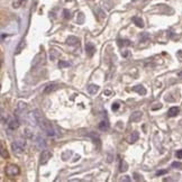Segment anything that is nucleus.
I'll list each match as a JSON object with an SVG mask.
<instances>
[{
  "label": "nucleus",
  "instance_id": "6",
  "mask_svg": "<svg viewBox=\"0 0 182 182\" xmlns=\"http://www.w3.org/2000/svg\"><path fill=\"white\" fill-rule=\"evenodd\" d=\"M85 52H87V54L89 55V56H93L94 52H96V47H94V45L92 43H87L85 44Z\"/></svg>",
  "mask_w": 182,
  "mask_h": 182
},
{
  "label": "nucleus",
  "instance_id": "22",
  "mask_svg": "<svg viewBox=\"0 0 182 182\" xmlns=\"http://www.w3.org/2000/svg\"><path fill=\"white\" fill-rule=\"evenodd\" d=\"M23 2H24V0H16V1L13 2V6L15 7V8H18V7H19L20 5H21V3H23Z\"/></svg>",
  "mask_w": 182,
  "mask_h": 182
},
{
  "label": "nucleus",
  "instance_id": "3",
  "mask_svg": "<svg viewBox=\"0 0 182 182\" xmlns=\"http://www.w3.org/2000/svg\"><path fill=\"white\" fill-rule=\"evenodd\" d=\"M24 147H25V141H23V139H18V141L13 142L11 144V148H13V152L15 154L23 153Z\"/></svg>",
  "mask_w": 182,
  "mask_h": 182
},
{
  "label": "nucleus",
  "instance_id": "8",
  "mask_svg": "<svg viewBox=\"0 0 182 182\" xmlns=\"http://www.w3.org/2000/svg\"><path fill=\"white\" fill-rule=\"evenodd\" d=\"M142 118V112L141 111H135L134 114H131V118H129V120L131 121V123H137V121L141 120Z\"/></svg>",
  "mask_w": 182,
  "mask_h": 182
},
{
  "label": "nucleus",
  "instance_id": "30",
  "mask_svg": "<svg viewBox=\"0 0 182 182\" xmlns=\"http://www.w3.org/2000/svg\"><path fill=\"white\" fill-rule=\"evenodd\" d=\"M110 93H111V91L106 90V91H104V94H106V96H109V94H110Z\"/></svg>",
  "mask_w": 182,
  "mask_h": 182
},
{
  "label": "nucleus",
  "instance_id": "31",
  "mask_svg": "<svg viewBox=\"0 0 182 182\" xmlns=\"http://www.w3.org/2000/svg\"><path fill=\"white\" fill-rule=\"evenodd\" d=\"M121 180H124V181H129V178H124V179H121Z\"/></svg>",
  "mask_w": 182,
  "mask_h": 182
},
{
  "label": "nucleus",
  "instance_id": "11",
  "mask_svg": "<svg viewBox=\"0 0 182 182\" xmlns=\"http://www.w3.org/2000/svg\"><path fill=\"white\" fill-rule=\"evenodd\" d=\"M133 91H135V92L139 93L141 96H144V94H146V89H145L143 85H136V87L133 88Z\"/></svg>",
  "mask_w": 182,
  "mask_h": 182
},
{
  "label": "nucleus",
  "instance_id": "15",
  "mask_svg": "<svg viewBox=\"0 0 182 182\" xmlns=\"http://www.w3.org/2000/svg\"><path fill=\"white\" fill-rule=\"evenodd\" d=\"M98 90H99V87L96 85V84H90V85L88 87V91H89L91 94H96L98 92Z\"/></svg>",
  "mask_w": 182,
  "mask_h": 182
},
{
  "label": "nucleus",
  "instance_id": "19",
  "mask_svg": "<svg viewBox=\"0 0 182 182\" xmlns=\"http://www.w3.org/2000/svg\"><path fill=\"white\" fill-rule=\"evenodd\" d=\"M127 164H126V162L124 161V160H121L120 161V171L121 172H125L127 171Z\"/></svg>",
  "mask_w": 182,
  "mask_h": 182
},
{
  "label": "nucleus",
  "instance_id": "14",
  "mask_svg": "<svg viewBox=\"0 0 182 182\" xmlns=\"http://www.w3.org/2000/svg\"><path fill=\"white\" fill-rule=\"evenodd\" d=\"M108 128H109V123L108 120H102L100 121V124H99V129L100 131H108Z\"/></svg>",
  "mask_w": 182,
  "mask_h": 182
},
{
  "label": "nucleus",
  "instance_id": "16",
  "mask_svg": "<svg viewBox=\"0 0 182 182\" xmlns=\"http://www.w3.org/2000/svg\"><path fill=\"white\" fill-rule=\"evenodd\" d=\"M66 43L69 44V45H75V44H79V40H78L77 37L70 36L69 38H67Z\"/></svg>",
  "mask_w": 182,
  "mask_h": 182
},
{
  "label": "nucleus",
  "instance_id": "12",
  "mask_svg": "<svg viewBox=\"0 0 182 182\" xmlns=\"http://www.w3.org/2000/svg\"><path fill=\"white\" fill-rule=\"evenodd\" d=\"M179 111H180V109H179L178 107H172V108H170V109H169V111H168L169 117H175V116L179 114Z\"/></svg>",
  "mask_w": 182,
  "mask_h": 182
},
{
  "label": "nucleus",
  "instance_id": "24",
  "mask_svg": "<svg viewBox=\"0 0 182 182\" xmlns=\"http://www.w3.org/2000/svg\"><path fill=\"white\" fill-rule=\"evenodd\" d=\"M176 157L178 158H182V150L176 152Z\"/></svg>",
  "mask_w": 182,
  "mask_h": 182
},
{
  "label": "nucleus",
  "instance_id": "17",
  "mask_svg": "<svg viewBox=\"0 0 182 182\" xmlns=\"http://www.w3.org/2000/svg\"><path fill=\"white\" fill-rule=\"evenodd\" d=\"M138 139V133L137 131H134L133 134L131 135V138H129V142L131 143H135V142Z\"/></svg>",
  "mask_w": 182,
  "mask_h": 182
},
{
  "label": "nucleus",
  "instance_id": "1",
  "mask_svg": "<svg viewBox=\"0 0 182 182\" xmlns=\"http://www.w3.org/2000/svg\"><path fill=\"white\" fill-rule=\"evenodd\" d=\"M33 115H34V120H35V123H36V124L38 125V126H40V127L42 128L47 135H48V136H54V135H55V131H54L52 124L48 123V121H47L46 119L40 114V111L35 110L33 112Z\"/></svg>",
  "mask_w": 182,
  "mask_h": 182
},
{
  "label": "nucleus",
  "instance_id": "29",
  "mask_svg": "<svg viewBox=\"0 0 182 182\" xmlns=\"http://www.w3.org/2000/svg\"><path fill=\"white\" fill-rule=\"evenodd\" d=\"M172 166H182L181 163H178V162H174L173 164H172Z\"/></svg>",
  "mask_w": 182,
  "mask_h": 182
},
{
  "label": "nucleus",
  "instance_id": "4",
  "mask_svg": "<svg viewBox=\"0 0 182 182\" xmlns=\"http://www.w3.org/2000/svg\"><path fill=\"white\" fill-rule=\"evenodd\" d=\"M52 157V153L50 151H43L40 153V164L44 165L46 164L47 162L50 161V158Z\"/></svg>",
  "mask_w": 182,
  "mask_h": 182
},
{
  "label": "nucleus",
  "instance_id": "10",
  "mask_svg": "<svg viewBox=\"0 0 182 182\" xmlns=\"http://www.w3.org/2000/svg\"><path fill=\"white\" fill-rule=\"evenodd\" d=\"M56 89H57L56 83H51V84H48L46 88H45V90H44V93H45V94L51 93V92H53V91L56 90Z\"/></svg>",
  "mask_w": 182,
  "mask_h": 182
},
{
  "label": "nucleus",
  "instance_id": "28",
  "mask_svg": "<svg viewBox=\"0 0 182 182\" xmlns=\"http://www.w3.org/2000/svg\"><path fill=\"white\" fill-rule=\"evenodd\" d=\"M135 180H143V179L142 178H139V174H138V173H135Z\"/></svg>",
  "mask_w": 182,
  "mask_h": 182
},
{
  "label": "nucleus",
  "instance_id": "7",
  "mask_svg": "<svg viewBox=\"0 0 182 182\" xmlns=\"http://www.w3.org/2000/svg\"><path fill=\"white\" fill-rule=\"evenodd\" d=\"M0 153H1V157L2 158H9V153L7 151L6 146H5V143L1 141L0 143Z\"/></svg>",
  "mask_w": 182,
  "mask_h": 182
},
{
  "label": "nucleus",
  "instance_id": "5",
  "mask_svg": "<svg viewBox=\"0 0 182 182\" xmlns=\"http://www.w3.org/2000/svg\"><path fill=\"white\" fill-rule=\"evenodd\" d=\"M7 126H8V128H9V129H11V131H15V129H17V128H18V126H19V123H18V120H17L15 117H10V118H8V120H7Z\"/></svg>",
  "mask_w": 182,
  "mask_h": 182
},
{
  "label": "nucleus",
  "instance_id": "18",
  "mask_svg": "<svg viewBox=\"0 0 182 182\" xmlns=\"http://www.w3.org/2000/svg\"><path fill=\"white\" fill-rule=\"evenodd\" d=\"M133 21H134V23L136 24V26H138V27H143V26H144L143 20L139 19V18H137V17H134V18H133Z\"/></svg>",
  "mask_w": 182,
  "mask_h": 182
},
{
  "label": "nucleus",
  "instance_id": "13",
  "mask_svg": "<svg viewBox=\"0 0 182 182\" xmlns=\"http://www.w3.org/2000/svg\"><path fill=\"white\" fill-rule=\"evenodd\" d=\"M25 45H26V40H21L19 42V44H18V46H17V48H16V52H15V53L16 54H19L20 52H21V51L24 50V47H25Z\"/></svg>",
  "mask_w": 182,
  "mask_h": 182
},
{
  "label": "nucleus",
  "instance_id": "20",
  "mask_svg": "<svg viewBox=\"0 0 182 182\" xmlns=\"http://www.w3.org/2000/svg\"><path fill=\"white\" fill-rule=\"evenodd\" d=\"M67 66H70L69 62H65V61H60L59 62V67L60 69H63V67H67Z\"/></svg>",
  "mask_w": 182,
  "mask_h": 182
},
{
  "label": "nucleus",
  "instance_id": "9",
  "mask_svg": "<svg viewBox=\"0 0 182 182\" xmlns=\"http://www.w3.org/2000/svg\"><path fill=\"white\" fill-rule=\"evenodd\" d=\"M40 60H45V54L42 52V53H40V54H37L36 56H35V59L33 60V66H36L37 64L40 63Z\"/></svg>",
  "mask_w": 182,
  "mask_h": 182
},
{
  "label": "nucleus",
  "instance_id": "26",
  "mask_svg": "<svg viewBox=\"0 0 182 182\" xmlns=\"http://www.w3.org/2000/svg\"><path fill=\"white\" fill-rule=\"evenodd\" d=\"M78 20V23H82L83 21V13H80V19H77Z\"/></svg>",
  "mask_w": 182,
  "mask_h": 182
},
{
  "label": "nucleus",
  "instance_id": "25",
  "mask_svg": "<svg viewBox=\"0 0 182 182\" xmlns=\"http://www.w3.org/2000/svg\"><path fill=\"white\" fill-rule=\"evenodd\" d=\"M64 17L65 18H70V13L67 10H64Z\"/></svg>",
  "mask_w": 182,
  "mask_h": 182
},
{
  "label": "nucleus",
  "instance_id": "21",
  "mask_svg": "<svg viewBox=\"0 0 182 182\" xmlns=\"http://www.w3.org/2000/svg\"><path fill=\"white\" fill-rule=\"evenodd\" d=\"M25 108H26V104L23 102V101H20L19 104H18V106H17V111H21V110H24Z\"/></svg>",
  "mask_w": 182,
  "mask_h": 182
},
{
  "label": "nucleus",
  "instance_id": "23",
  "mask_svg": "<svg viewBox=\"0 0 182 182\" xmlns=\"http://www.w3.org/2000/svg\"><path fill=\"white\" fill-rule=\"evenodd\" d=\"M112 110H118V108H119V104H117V102H116V104H112Z\"/></svg>",
  "mask_w": 182,
  "mask_h": 182
},
{
  "label": "nucleus",
  "instance_id": "2",
  "mask_svg": "<svg viewBox=\"0 0 182 182\" xmlns=\"http://www.w3.org/2000/svg\"><path fill=\"white\" fill-rule=\"evenodd\" d=\"M5 173L9 178H15L16 175H18L20 173V169L15 164H8L6 166V169H5Z\"/></svg>",
  "mask_w": 182,
  "mask_h": 182
},
{
  "label": "nucleus",
  "instance_id": "27",
  "mask_svg": "<svg viewBox=\"0 0 182 182\" xmlns=\"http://www.w3.org/2000/svg\"><path fill=\"white\" fill-rule=\"evenodd\" d=\"M166 173V171L165 170H162V171H158L157 173H156V175H162V174H165Z\"/></svg>",
  "mask_w": 182,
  "mask_h": 182
}]
</instances>
